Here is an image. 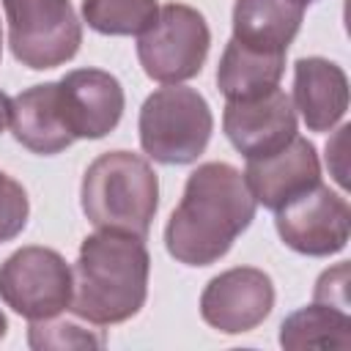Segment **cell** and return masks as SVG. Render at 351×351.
I'll use <instances>...</instances> for the list:
<instances>
[{"label": "cell", "instance_id": "cell-20", "mask_svg": "<svg viewBox=\"0 0 351 351\" xmlns=\"http://www.w3.org/2000/svg\"><path fill=\"white\" fill-rule=\"evenodd\" d=\"M30 203L19 181L0 170V244L16 239L27 225Z\"/></svg>", "mask_w": 351, "mask_h": 351}, {"label": "cell", "instance_id": "cell-14", "mask_svg": "<svg viewBox=\"0 0 351 351\" xmlns=\"http://www.w3.org/2000/svg\"><path fill=\"white\" fill-rule=\"evenodd\" d=\"M293 110L310 132L335 129L348 110V77L326 58H299L293 63Z\"/></svg>", "mask_w": 351, "mask_h": 351}, {"label": "cell", "instance_id": "cell-21", "mask_svg": "<svg viewBox=\"0 0 351 351\" xmlns=\"http://www.w3.org/2000/svg\"><path fill=\"white\" fill-rule=\"evenodd\" d=\"M315 302L332 304L346 310L348 307V263H337L335 269H326L315 282Z\"/></svg>", "mask_w": 351, "mask_h": 351}, {"label": "cell", "instance_id": "cell-10", "mask_svg": "<svg viewBox=\"0 0 351 351\" xmlns=\"http://www.w3.org/2000/svg\"><path fill=\"white\" fill-rule=\"evenodd\" d=\"M222 129L230 145L247 159L269 156L296 137V110L285 90L271 88L252 99L228 101Z\"/></svg>", "mask_w": 351, "mask_h": 351}, {"label": "cell", "instance_id": "cell-9", "mask_svg": "<svg viewBox=\"0 0 351 351\" xmlns=\"http://www.w3.org/2000/svg\"><path fill=\"white\" fill-rule=\"evenodd\" d=\"M274 285L263 269L233 266L208 280L200 293L203 321L222 335H244L269 318Z\"/></svg>", "mask_w": 351, "mask_h": 351}, {"label": "cell", "instance_id": "cell-23", "mask_svg": "<svg viewBox=\"0 0 351 351\" xmlns=\"http://www.w3.org/2000/svg\"><path fill=\"white\" fill-rule=\"evenodd\" d=\"M5 332H8V321H5V315H3V310H0V340L5 337Z\"/></svg>", "mask_w": 351, "mask_h": 351}, {"label": "cell", "instance_id": "cell-4", "mask_svg": "<svg viewBox=\"0 0 351 351\" xmlns=\"http://www.w3.org/2000/svg\"><path fill=\"white\" fill-rule=\"evenodd\" d=\"M140 145L159 165H192L206 151L214 115L208 101L184 85L154 90L140 107Z\"/></svg>", "mask_w": 351, "mask_h": 351}, {"label": "cell", "instance_id": "cell-19", "mask_svg": "<svg viewBox=\"0 0 351 351\" xmlns=\"http://www.w3.org/2000/svg\"><path fill=\"white\" fill-rule=\"evenodd\" d=\"M27 343L36 351H44V348H101L104 335H99L96 329H88L77 321L55 315V318H44V321H30Z\"/></svg>", "mask_w": 351, "mask_h": 351}, {"label": "cell", "instance_id": "cell-3", "mask_svg": "<svg viewBox=\"0 0 351 351\" xmlns=\"http://www.w3.org/2000/svg\"><path fill=\"white\" fill-rule=\"evenodd\" d=\"M80 200L90 225L145 239L159 208V178L140 154L107 151L88 165Z\"/></svg>", "mask_w": 351, "mask_h": 351}, {"label": "cell", "instance_id": "cell-1", "mask_svg": "<svg viewBox=\"0 0 351 351\" xmlns=\"http://www.w3.org/2000/svg\"><path fill=\"white\" fill-rule=\"evenodd\" d=\"M255 208L241 170L206 162L186 178L181 203L165 225V247L184 266H211L250 228Z\"/></svg>", "mask_w": 351, "mask_h": 351}, {"label": "cell", "instance_id": "cell-11", "mask_svg": "<svg viewBox=\"0 0 351 351\" xmlns=\"http://www.w3.org/2000/svg\"><path fill=\"white\" fill-rule=\"evenodd\" d=\"M241 176L255 203L277 211L288 200L321 184V162H318L315 145L296 134L285 148L269 156L247 159V167Z\"/></svg>", "mask_w": 351, "mask_h": 351}, {"label": "cell", "instance_id": "cell-8", "mask_svg": "<svg viewBox=\"0 0 351 351\" xmlns=\"http://www.w3.org/2000/svg\"><path fill=\"white\" fill-rule=\"evenodd\" d=\"M274 228L285 247L310 258H329L348 244L351 208L343 195L315 184L274 211Z\"/></svg>", "mask_w": 351, "mask_h": 351}, {"label": "cell", "instance_id": "cell-5", "mask_svg": "<svg viewBox=\"0 0 351 351\" xmlns=\"http://www.w3.org/2000/svg\"><path fill=\"white\" fill-rule=\"evenodd\" d=\"M11 55L33 69L69 63L82 44V25L69 0H3Z\"/></svg>", "mask_w": 351, "mask_h": 351}, {"label": "cell", "instance_id": "cell-22", "mask_svg": "<svg viewBox=\"0 0 351 351\" xmlns=\"http://www.w3.org/2000/svg\"><path fill=\"white\" fill-rule=\"evenodd\" d=\"M8 123H11V99L0 90V132H5Z\"/></svg>", "mask_w": 351, "mask_h": 351}, {"label": "cell", "instance_id": "cell-2", "mask_svg": "<svg viewBox=\"0 0 351 351\" xmlns=\"http://www.w3.org/2000/svg\"><path fill=\"white\" fill-rule=\"evenodd\" d=\"M71 274L77 318L96 326L123 324L140 313L148 296L151 255L145 239L99 228L82 239Z\"/></svg>", "mask_w": 351, "mask_h": 351}, {"label": "cell", "instance_id": "cell-25", "mask_svg": "<svg viewBox=\"0 0 351 351\" xmlns=\"http://www.w3.org/2000/svg\"><path fill=\"white\" fill-rule=\"evenodd\" d=\"M299 3H304V5H307V3H315V0H299Z\"/></svg>", "mask_w": 351, "mask_h": 351}, {"label": "cell", "instance_id": "cell-7", "mask_svg": "<svg viewBox=\"0 0 351 351\" xmlns=\"http://www.w3.org/2000/svg\"><path fill=\"white\" fill-rule=\"evenodd\" d=\"M211 47V30L206 16L186 3H167L159 8V19L137 41V60L143 71L162 82L178 85L200 74Z\"/></svg>", "mask_w": 351, "mask_h": 351}, {"label": "cell", "instance_id": "cell-16", "mask_svg": "<svg viewBox=\"0 0 351 351\" xmlns=\"http://www.w3.org/2000/svg\"><path fill=\"white\" fill-rule=\"evenodd\" d=\"M282 71H285V55L258 52L230 38L217 66V85L228 101L252 99L277 88Z\"/></svg>", "mask_w": 351, "mask_h": 351}, {"label": "cell", "instance_id": "cell-18", "mask_svg": "<svg viewBox=\"0 0 351 351\" xmlns=\"http://www.w3.org/2000/svg\"><path fill=\"white\" fill-rule=\"evenodd\" d=\"M156 19V0H82V22L101 36H143Z\"/></svg>", "mask_w": 351, "mask_h": 351}, {"label": "cell", "instance_id": "cell-6", "mask_svg": "<svg viewBox=\"0 0 351 351\" xmlns=\"http://www.w3.org/2000/svg\"><path fill=\"white\" fill-rule=\"evenodd\" d=\"M74 274L49 247H22L0 263V299L27 321H44L71 307Z\"/></svg>", "mask_w": 351, "mask_h": 351}, {"label": "cell", "instance_id": "cell-12", "mask_svg": "<svg viewBox=\"0 0 351 351\" xmlns=\"http://www.w3.org/2000/svg\"><path fill=\"white\" fill-rule=\"evenodd\" d=\"M58 82L77 140H99L118 126L126 104L118 77L101 69H74Z\"/></svg>", "mask_w": 351, "mask_h": 351}, {"label": "cell", "instance_id": "cell-15", "mask_svg": "<svg viewBox=\"0 0 351 351\" xmlns=\"http://www.w3.org/2000/svg\"><path fill=\"white\" fill-rule=\"evenodd\" d=\"M304 8L299 0H236L230 38L258 52L285 55L302 27Z\"/></svg>", "mask_w": 351, "mask_h": 351}, {"label": "cell", "instance_id": "cell-24", "mask_svg": "<svg viewBox=\"0 0 351 351\" xmlns=\"http://www.w3.org/2000/svg\"><path fill=\"white\" fill-rule=\"evenodd\" d=\"M0 55H3V33H0Z\"/></svg>", "mask_w": 351, "mask_h": 351}, {"label": "cell", "instance_id": "cell-17", "mask_svg": "<svg viewBox=\"0 0 351 351\" xmlns=\"http://www.w3.org/2000/svg\"><path fill=\"white\" fill-rule=\"evenodd\" d=\"M280 346L288 351L302 348H351V318L346 310L313 302L291 313L280 326Z\"/></svg>", "mask_w": 351, "mask_h": 351}, {"label": "cell", "instance_id": "cell-13", "mask_svg": "<svg viewBox=\"0 0 351 351\" xmlns=\"http://www.w3.org/2000/svg\"><path fill=\"white\" fill-rule=\"evenodd\" d=\"M11 132L33 154L52 156L66 151L77 137L69 126L60 82L33 85L11 99Z\"/></svg>", "mask_w": 351, "mask_h": 351}]
</instances>
